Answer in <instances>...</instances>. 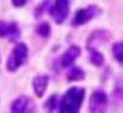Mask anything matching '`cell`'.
<instances>
[{"label":"cell","instance_id":"1","mask_svg":"<svg viewBox=\"0 0 123 113\" xmlns=\"http://www.w3.org/2000/svg\"><path fill=\"white\" fill-rule=\"evenodd\" d=\"M85 97V90L72 87L66 92L59 101V113H79Z\"/></svg>","mask_w":123,"mask_h":113},{"label":"cell","instance_id":"2","mask_svg":"<svg viewBox=\"0 0 123 113\" xmlns=\"http://www.w3.org/2000/svg\"><path fill=\"white\" fill-rule=\"evenodd\" d=\"M28 46L25 43L20 42L17 43L16 46L13 47L12 54L8 56V62H7V68L9 71H16L18 67H21L22 64L26 62V58H28Z\"/></svg>","mask_w":123,"mask_h":113},{"label":"cell","instance_id":"3","mask_svg":"<svg viewBox=\"0 0 123 113\" xmlns=\"http://www.w3.org/2000/svg\"><path fill=\"white\" fill-rule=\"evenodd\" d=\"M49 13L56 24L64 22L69 13V0H55L54 4L50 5Z\"/></svg>","mask_w":123,"mask_h":113},{"label":"cell","instance_id":"4","mask_svg":"<svg viewBox=\"0 0 123 113\" xmlns=\"http://www.w3.org/2000/svg\"><path fill=\"white\" fill-rule=\"evenodd\" d=\"M107 95L104 91L97 90L90 95L89 112L90 113H106L107 111Z\"/></svg>","mask_w":123,"mask_h":113},{"label":"cell","instance_id":"5","mask_svg":"<svg viewBox=\"0 0 123 113\" xmlns=\"http://www.w3.org/2000/svg\"><path fill=\"white\" fill-rule=\"evenodd\" d=\"M101 13V9L97 5H89L86 8H81L75 13V19H74V24L75 25H83L86 24L88 21H90L92 19H94L96 16Z\"/></svg>","mask_w":123,"mask_h":113},{"label":"cell","instance_id":"6","mask_svg":"<svg viewBox=\"0 0 123 113\" xmlns=\"http://www.w3.org/2000/svg\"><path fill=\"white\" fill-rule=\"evenodd\" d=\"M21 32L17 22L0 21V38H7L8 41H16L20 37Z\"/></svg>","mask_w":123,"mask_h":113},{"label":"cell","instance_id":"7","mask_svg":"<svg viewBox=\"0 0 123 113\" xmlns=\"http://www.w3.org/2000/svg\"><path fill=\"white\" fill-rule=\"evenodd\" d=\"M109 38H110L109 32L104 30V29H97V30H94V32L90 33L89 38H88V41H86V49L89 50V51L96 50V47H97L98 45L106 42Z\"/></svg>","mask_w":123,"mask_h":113},{"label":"cell","instance_id":"8","mask_svg":"<svg viewBox=\"0 0 123 113\" xmlns=\"http://www.w3.org/2000/svg\"><path fill=\"white\" fill-rule=\"evenodd\" d=\"M81 54V50L79 46H71L66 50L63 55L60 56V64L62 67H69L72 66V63L76 61V59L80 56Z\"/></svg>","mask_w":123,"mask_h":113},{"label":"cell","instance_id":"9","mask_svg":"<svg viewBox=\"0 0 123 113\" xmlns=\"http://www.w3.org/2000/svg\"><path fill=\"white\" fill-rule=\"evenodd\" d=\"M49 85V76L47 75H37L33 79V90L37 97H42L45 95Z\"/></svg>","mask_w":123,"mask_h":113},{"label":"cell","instance_id":"10","mask_svg":"<svg viewBox=\"0 0 123 113\" xmlns=\"http://www.w3.org/2000/svg\"><path fill=\"white\" fill-rule=\"evenodd\" d=\"M84 76H85L84 70H83V68H80V67H77V66H74L71 70L68 71V74H67V79H68L69 82L81 80V79H84Z\"/></svg>","mask_w":123,"mask_h":113},{"label":"cell","instance_id":"11","mask_svg":"<svg viewBox=\"0 0 123 113\" xmlns=\"http://www.w3.org/2000/svg\"><path fill=\"white\" fill-rule=\"evenodd\" d=\"M28 97L25 96H20L17 97L16 100L12 103V106H11V109H12V113H22L24 112V108L26 105V103H28Z\"/></svg>","mask_w":123,"mask_h":113},{"label":"cell","instance_id":"12","mask_svg":"<svg viewBox=\"0 0 123 113\" xmlns=\"http://www.w3.org/2000/svg\"><path fill=\"white\" fill-rule=\"evenodd\" d=\"M113 96L119 101H123V79H118L114 85L113 90Z\"/></svg>","mask_w":123,"mask_h":113},{"label":"cell","instance_id":"13","mask_svg":"<svg viewBox=\"0 0 123 113\" xmlns=\"http://www.w3.org/2000/svg\"><path fill=\"white\" fill-rule=\"evenodd\" d=\"M89 59H90V63L94 64V66H101L102 63H104V55L101 54L99 51L97 50H92V51H89Z\"/></svg>","mask_w":123,"mask_h":113},{"label":"cell","instance_id":"14","mask_svg":"<svg viewBox=\"0 0 123 113\" xmlns=\"http://www.w3.org/2000/svg\"><path fill=\"white\" fill-rule=\"evenodd\" d=\"M113 55L118 62L123 63V42H118L113 45Z\"/></svg>","mask_w":123,"mask_h":113},{"label":"cell","instance_id":"15","mask_svg":"<svg viewBox=\"0 0 123 113\" xmlns=\"http://www.w3.org/2000/svg\"><path fill=\"white\" fill-rule=\"evenodd\" d=\"M37 33H38V35H41L42 38H49V35H50V25L47 22H45V21L38 24Z\"/></svg>","mask_w":123,"mask_h":113},{"label":"cell","instance_id":"16","mask_svg":"<svg viewBox=\"0 0 123 113\" xmlns=\"http://www.w3.org/2000/svg\"><path fill=\"white\" fill-rule=\"evenodd\" d=\"M50 0H43L42 3H41L37 7V9H36V16L37 17H39V16H42V13L45 12L46 8H50Z\"/></svg>","mask_w":123,"mask_h":113},{"label":"cell","instance_id":"17","mask_svg":"<svg viewBox=\"0 0 123 113\" xmlns=\"http://www.w3.org/2000/svg\"><path fill=\"white\" fill-rule=\"evenodd\" d=\"M22 113H36V104H34L33 100H28Z\"/></svg>","mask_w":123,"mask_h":113},{"label":"cell","instance_id":"18","mask_svg":"<svg viewBox=\"0 0 123 113\" xmlns=\"http://www.w3.org/2000/svg\"><path fill=\"white\" fill-rule=\"evenodd\" d=\"M55 99H56V96H52V97H50L49 99V101H47V106H49V111H52L54 109V105H55Z\"/></svg>","mask_w":123,"mask_h":113},{"label":"cell","instance_id":"19","mask_svg":"<svg viewBox=\"0 0 123 113\" xmlns=\"http://www.w3.org/2000/svg\"><path fill=\"white\" fill-rule=\"evenodd\" d=\"M26 1L28 0H12V3H13V5L14 7H24V5L26 4Z\"/></svg>","mask_w":123,"mask_h":113}]
</instances>
